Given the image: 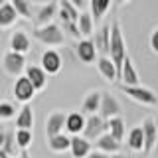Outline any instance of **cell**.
Returning <instances> with one entry per match:
<instances>
[{"instance_id":"1","label":"cell","mask_w":158,"mask_h":158,"mask_svg":"<svg viewBox=\"0 0 158 158\" xmlns=\"http://www.w3.org/2000/svg\"><path fill=\"white\" fill-rule=\"evenodd\" d=\"M107 57L113 61L117 73L121 75L123 61L127 57V44H125V36H123V28L117 20L111 24V44H109V56Z\"/></svg>"},{"instance_id":"2","label":"cell","mask_w":158,"mask_h":158,"mask_svg":"<svg viewBox=\"0 0 158 158\" xmlns=\"http://www.w3.org/2000/svg\"><path fill=\"white\" fill-rule=\"evenodd\" d=\"M32 34L40 44L49 46V48L61 46V44L65 42V34H63V30L59 28L57 24H48V26H44V28H34Z\"/></svg>"},{"instance_id":"3","label":"cell","mask_w":158,"mask_h":158,"mask_svg":"<svg viewBox=\"0 0 158 158\" xmlns=\"http://www.w3.org/2000/svg\"><path fill=\"white\" fill-rule=\"evenodd\" d=\"M105 132H109V123L105 118H101L99 115H89L85 117V128H83V138H87L89 142L97 140L99 136H103Z\"/></svg>"},{"instance_id":"4","label":"cell","mask_w":158,"mask_h":158,"mask_svg":"<svg viewBox=\"0 0 158 158\" xmlns=\"http://www.w3.org/2000/svg\"><path fill=\"white\" fill-rule=\"evenodd\" d=\"M2 67L4 71L8 73V75L12 77H22V73L26 71V56H22V53H14V52H8L2 56Z\"/></svg>"},{"instance_id":"5","label":"cell","mask_w":158,"mask_h":158,"mask_svg":"<svg viewBox=\"0 0 158 158\" xmlns=\"http://www.w3.org/2000/svg\"><path fill=\"white\" fill-rule=\"evenodd\" d=\"M121 103L117 101V97L113 95V93L105 91L101 95V105H99V113L97 115L101 118H105V121H111V118L115 117H121Z\"/></svg>"},{"instance_id":"6","label":"cell","mask_w":158,"mask_h":158,"mask_svg":"<svg viewBox=\"0 0 158 158\" xmlns=\"http://www.w3.org/2000/svg\"><path fill=\"white\" fill-rule=\"evenodd\" d=\"M123 93L125 95H128L132 99V101L140 103V105H146V107H158V95H154V93L150 91V89L146 87H125L123 85Z\"/></svg>"},{"instance_id":"7","label":"cell","mask_w":158,"mask_h":158,"mask_svg":"<svg viewBox=\"0 0 158 158\" xmlns=\"http://www.w3.org/2000/svg\"><path fill=\"white\" fill-rule=\"evenodd\" d=\"M40 63H42L40 67L46 71V75H56L63 67V59H61L57 49H46L42 53V57H40Z\"/></svg>"},{"instance_id":"8","label":"cell","mask_w":158,"mask_h":158,"mask_svg":"<svg viewBox=\"0 0 158 158\" xmlns=\"http://www.w3.org/2000/svg\"><path fill=\"white\" fill-rule=\"evenodd\" d=\"M142 136H144V154H150L152 150H154L156 142H158V131H156V121L152 117H146L144 121H142Z\"/></svg>"},{"instance_id":"9","label":"cell","mask_w":158,"mask_h":158,"mask_svg":"<svg viewBox=\"0 0 158 158\" xmlns=\"http://www.w3.org/2000/svg\"><path fill=\"white\" fill-rule=\"evenodd\" d=\"M12 91H14V99H16L18 103H24V105H28V103L34 99V95H36V89L32 87V83H30L24 75L14 81Z\"/></svg>"},{"instance_id":"10","label":"cell","mask_w":158,"mask_h":158,"mask_svg":"<svg viewBox=\"0 0 158 158\" xmlns=\"http://www.w3.org/2000/svg\"><path fill=\"white\" fill-rule=\"evenodd\" d=\"M65 117H67L65 111H53V113L48 115V118H46V135H48V138L63 132V128H65Z\"/></svg>"},{"instance_id":"11","label":"cell","mask_w":158,"mask_h":158,"mask_svg":"<svg viewBox=\"0 0 158 158\" xmlns=\"http://www.w3.org/2000/svg\"><path fill=\"white\" fill-rule=\"evenodd\" d=\"M101 95L103 91L99 89H91L87 91V95L83 97V103H81V115L83 117H89V115H97L99 113V105H101Z\"/></svg>"},{"instance_id":"12","label":"cell","mask_w":158,"mask_h":158,"mask_svg":"<svg viewBox=\"0 0 158 158\" xmlns=\"http://www.w3.org/2000/svg\"><path fill=\"white\" fill-rule=\"evenodd\" d=\"M118 79L123 81V85L125 87H136L138 83H140V79H138V71L136 67L132 65V59L131 56L127 53L125 61H123V67H121V75H118Z\"/></svg>"},{"instance_id":"13","label":"cell","mask_w":158,"mask_h":158,"mask_svg":"<svg viewBox=\"0 0 158 158\" xmlns=\"http://www.w3.org/2000/svg\"><path fill=\"white\" fill-rule=\"evenodd\" d=\"M75 52H77V57L81 59L83 63H87V65L89 63H97V59H99V53L95 49L93 40H79Z\"/></svg>"},{"instance_id":"14","label":"cell","mask_w":158,"mask_h":158,"mask_svg":"<svg viewBox=\"0 0 158 158\" xmlns=\"http://www.w3.org/2000/svg\"><path fill=\"white\" fill-rule=\"evenodd\" d=\"M53 18H57V4L52 0V2L44 4L36 12V16H34L36 28H44V26H48V24H53Z\"/></svg>"},{"instance_id":"15","label":"cell","mask_w":158,"mask_h":158,"mask_svg":"<svg viewBox=\"0 0 158 158\" xmlns=\"http://www.w3.org/2000/svg\"><path fill=\"white\" fill-rule=\"evenodd\" d=\"M10 52L14 53H22V56H26L30 52V48H32V42H30L28 34L22 32V30H16V32H12V36H10Z\"/></svg>"},{"instance_id":"16","label":"cell","mask_w":158,"mask_h":158,"mask_svg":"<svg viewBox=\"0 0 158 158\" xmlns=\"http://www.w3.org/2000/svg\"><path fill=\"white\" fill-rule=\"evenodd\" d=\"M83 128H85V117H83L79 111L67 113V117H65V128H63V131L67 132V136H79V135H83Z\"/></svg>"},{"instance_id":"17","label":"cell","mask_w":158,"mask_h":158,"mask_svg":"<svg viewBox=\"0 0 158 158\" xmlns=\"http://www.w3.org/2000/svg\"><path fill=\"white\" fill-rule=\"evenodd\" d=\"M24 77L32 83V87L36 89V91H42V89H46V85H48V75L40 65H26V75Z\"/></svg>"},{"instance_id":"18","label":"cell","mask_w":158,"mask_h":158,"mask_svg":"<svg viewBox=\"0 0 158 158\" xmlns=\"http://www.w3.org/2000/svg\"><path fill=\"white\" fill-rule=\"evenodd\" d=\"M0 148H2L10 158H16L20 154V148L16 144V136H14L12 128H4V131H0Z\"/></svg>"},{"instance_id":"19","label":"cell","mask_w":158,"mask_h":158,"mask_svg":"<svg viewBox=\"0 0 158 158\" xmlns=\"http://www.w3.org/2000/svg\"><path fill=\"white\" fill-rule=\"evenodd\" d=\"M95 49L99 53V57H107L109 56V44H111V26H103L99 32L95 34Z\"/></svg>"},{"instance_id":"20","label":"cell","mask_w":158,"mask_h":158,"mask_svg":"<svg viewBox=\"0 0 158 158\" xmlns=\"http://www.w3.org/2000/svg\"><path fill=\"white\" fill-rule=\"evenodd\" d=\"M69 152H71L73 158H87L89 152H91V142L87 138L79 136H71V144H69Z\"/></svg>"},{"instance_id":"21","label":"cell","mask_w":158,"mask_h":158,"mask_svg":"<svg viewBox=\"0 0 158 158\" xmlns=\"http://www.w3.org/2000/svg\"><path fill=\"white\" fill-rule=\"evenodd\" d=\"M95 148L99 152H103V154H117L121 150V142H117L109 132H105L103 136H99L95 140Z\"/></svg>"},{"instance_id":"22","label":"cell","mask_w":158,"mask_h":158,"mask_svg":"<svg viewBox=\"0 0 158 158\" xmlns=\"http://www.w3.org/2000/svg\"><path fill=\"white\" fill-rule=\"evenodd\" d=\"M34 127V111L30 105H24L16 113V128L18 131H32Z\"/></svg>"},{"instance_id":"23","label":"cell","mask_w":158,"mask_h":158,"mask_svg":"<svg viewBox=\"0 0 158 158\" xmlns=\"http://www.w3.org/2000/svg\"><path fill=\"white\" fill-rule=\"evenodd\" d=\"M79 14H81V12H79L69 0H59V6H57V20H59V22H63V20L77 22Z\"/></svg>"},{"instance_id":"24","label":"cell","mask_w":158,"mask_h":158,"mask_svg":"<svg viewBox=\"0 0 158 158\" xmlns=\"http://www.w3.org/2000/svg\"><path fill=\"white\" fill-rule=\"evenodd\" d=\"M127 146L131 148L132 152H142V150H144V136H142L140 125L128 131V135H127Z\"/></svg>"},{"instance_id":"25","label":"cell","mask_w":158,"mask_h":158,"mask_svg":"<svg viewBox=\"0 0 158 158\" xmlns=\"http://www.w3.org/2000/svg\"><path fill=\"white\" fill-rule=\"evenodd\" d=\"M77 28H79V34H81V40H89L93 32H95V20L89 12H81L77 18Z\"/></svg>"},{"instance_id":"26","label":"cell","mask_w":158,"mask_h":158,"mask_svg":"<svg viewBox=\"0 0 158 158\" xmlns=\"http://www.w3.org/2000/svg\"><path fill=\"white\" fill-rule=\"evenodd\" d=\"M69 144H71V136H67L65 132H61V135H56L52 138H48V146L52 152H56V154H63V152L69 150Z\"/></svg>"},{"instance_id":"27","label":"cell","mask_w":158,"mask_h":158,"mask_svg":"<svg viewBox=\"0 0 158 158\" xmlns=\"http://www.w3.org/2000/svg\"><path fill=\"white\" fill-rule=\"evenodd\" d=\"M97 71L101 73V77H105L109 83H113V81L118 79V73H117L115 65H113V61L109 57H99L97 59Z\"/></svg>"},{"instance_id":"28","label":"cell","mask_w":158,"mask_h":158,"mask_svg":"<svg viewBox=\"0 0 158 158\" xmlns=\"http://www.w3.org/2000/svg\"><path fill=\"white\" fill-rule=\"evenodd\" d=\"M107 123H109V135L115 138L117 142L125 140V136H127L125 118H123V117H115V118H111V121H107Z\"/></svg>"},{"instance_id":"29","label":"cell","mask_w":158,"mask_h":158,"mask_svg":"<svg viewBox=\"0 0 158 158\" xmlns=\"http://www.w3.org/2000/svg\"><path fill=\"white\" fill-rule=\"evenodd\" d=\"M18 20V14L16 10L12 8V4H4V6H0V28H10L14 22Z\"/></svg>"},{"instance_id":"30","label":"cell","mask_w":158,"mask_h":158,"mask_svg":"<svg viewBox=\"0 0 158 158\" xmlns=\"http://www.w3.org/2000/svg\"><path fill=\"white\" fill-rule=\"evenodd\" d=\"M111 2L113 0H89V6H91V16L93 20H101L105 14L109 12V8H111Z\"/></svg>"},{"instance_id":"31","label":"cell","mask_w":158,"mask_h":158,"mask_svg":"<svg viewBox=\"0 0 158 158\" xmlns=\"http://www.w3.org/2000/svg\"><path fill=\"white\" fill-rule=\"evenodd\" d=\"M10 4H12V8L16 10L18 16H22V18H26V20H32L34 18V10H32L30 0H10Z\"/></svg>"},{"instance_id":"32","label":"cell","mask_w":158,"mask_h":158,"mask_svg":"<svg viewBox=\"0 0 158 158\" xmlns=\"http://www.w3.org/2000/svg\"><path fill=\"white\" fill-rule=\"evenodd\" d=\"M14 136H16V144L20 150H28L30 144H32V140H34V135H32V131H14Z\"/></svg>"},{"instance_id":"33","label":"cell","mask_w":158,"mask_h":158,"mask_svg":"<svg viewBox=\"0 0 158 158\" xmlns=\"http://www.w3.org/2000/svg\"><path fill=\"white\" fill-rule=\"evenodd\" d=\"M16 117V107L8 101H0V121H10Z\"/></svg>"},{"instance_id":"34","label":"cell","mask_w":158,"mask_h":158,"mask_svg":"<svg viewBox=\"0 0 158 158\" xmlns=\"http://www.w3.org/2000/svg\"><path fill=\"white\" fill-rule=\"evenodd\" d=\"M150 49L158 56V28L150 34Z\"/></svg>"},{"instance_id":"35","label":"cell","mask_w":158,"mask_h":158,"mask_svg":"<svg viewBox=\"0 0 158 158\" xmlns=\"http://www.w3.org/2000/svg\"><path fill=\"white\" fill-rule=\"evenodd\" d=\"M69 2L75 6L79 12H85V8H87V4H89V0H69Z\"/></svg>"},{"instance_id":"36","label":"cell","mask_w":158,"mask_h":158,"mask_svg":"<svg viewBox=\"0 0 158 158\" xmlns=\"http://www.w3.org/2000/svg\"><path fill=\"white\" fill-rule=\"evenodd\" d=\"M87 158H109V156H107V154H103V152H99V150H91Z\"/></svg>"},{"instance_id":"37","label":"cell","mask_w":158,"mask_h":158,"mask_svg":"<svg viewBox=\"0 0 158 158\" xmlns=\"http://www.w3.org/2000/svg\"><path fill=\"white\" fill-rule=\"evenodd\" d=\"M16 158H30V154H28V150H20V154Z\"/></svg>"},{"instance_id":"38","label":"cell","mask_w":158,"mask_h":158,"mask_svg":"<svg viewBox=\"0 0 158 158\" xmlns=\"http://www.w3.org/2000/svg\"><path fill=\"white\" fill-rule=\"evenodd\" d=\"M109 158H131V156H127V154H118V152H117V154H113V156H109Z\"/></svg>"},{"instance_id":"39","label":"cell","mask_w":158,"mask_h":158,"mask_svg":"<svg viewBox=\"0 0 158 158\" xmlns=\"http://www.w3.org/2000/svg\"><path fill=\"white\" fill-rule=\"evenodd\" d=\"M30 2H38V4H42V6H44V4H48V2H52V0H30Z\"/></svg>"},{"instance_id":"40","label":"cell","mask_w":158,"mask_h":158,"mask_svg":"<svg viewBox=\"0 0 158 158\" xmlns=\"http://www.w3.org/2000/svg\"><path fill=\"white\" fill-rule=\"evenodd\" d=\"M0 158H10V156L6 154V152H4V150H2V148H0Z\"/></svg>"},{"instance_id":"41","label":"cell","mask_w":158,"mask_h":158,"mask_svg":"<svg viewBox=\"0 0 158 158\" xmlns=\"http://www.w3.org/2000/svg\"><path fill=\"white\" fill-rule=\"evenodd\" d=\"M115 2L118 4V6H121V4H127V2H128V0H115Z\"/></svg>"},{"instance_id":"42","label":"cell","mask_w":158,"mask_h":158,"mask_svg":"<svg viewBox=\"0 0 158 158\" xmlns=\"http://www.w3.org/2000/svg\"><path fill=\"white\" fill-rule=\"evenodd\" d=\"M4 4H8V0H0V6H4Z\"/></svg>"},{"instance_id":"43","label":"cell","mask_w":158,"mask_h":158,"mask_svg":"<svg viewBox=\"0 0 158 158\" xmlns=\"http://www.w3.org/2000/svg\"><path fill=\"white\" fill-rule=\"evenodd\" d=\"M154 121H156V131H158V117H156V118H154Z\"/></svg>"}]
</instances>
